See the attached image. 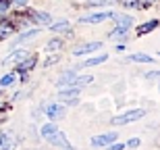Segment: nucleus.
<instances>
[{
  "mask_svg": "<svg viewBox=\"0 0 160 150\" xmlns=\"http://www.w3.org/2000/svg\"><path fill=\"white\" fill-rule=\"evenodd\" d=\"M146 115L143 108H137V111H129V113L121 115V117H114L112 119V125H127V123H133V121H139Z\"/></svg>",
  "mask_w": 160,
  "mask_h": 150,
  "instance_id": "1",
  "label": "nucleus"
},
{
  "mask_svg": "<svg viewBox=\"0 0 160 150\" xmlns=\"http://www.w3.org/2000/svg\"><path fill=\"white\" fill-rule=\"evenodd\" d=\"M106 19H114V13L110 11H102V13H94V15H88V17H81L79 21L81 23H102Z\"/></svg>",
  "mask_w": 160,
  "mask_h": 150,
  "instance_id": "2",
  "label": "nucleus"
},
{
  "mask_svg": "<svg viewBox=\"0 0 160 150\" xmlns=\"http://www.w3.org/2000/svg\"><path fill=\"white\" fill-rule=\"evenodd\" d=\"M65 115H67V108L62 106V104H56V102H52V104H48V106H46V117H50L52 121L62 119Z\"/></svg>",
  "mask_w": 160,
  "mask_h": 150,
  "instance_id": "3",
  "label": "nucleus"
},
{
  "mask_svg": "<svg viewBox=\"0 0 160 150\" xmlns=\"http://www.w3.org/2000/svg\"><path fill=\"white\" fill-rule=\"evenodd\" d=\"M27 56H29L27 50H15V52H11L4 60H2V65H21Z\"/></svg>",
  "mask_w": 160,
  "mask_h": 150,
  "instance_id": "4",
  "label": "nucleus"
},
{
  "mask_svg": "<svg viewBox=\"0 0 160 150\" xmlns=\"http://www.w3.org/2000/svg\"><path fill=\"white\" fill-rule=\"evenodd\" d=\"M100 48H102L100 42H88V44L77 46V48L73 50V54H75V56H83V54H89V52H94V50H100Z\"/></svg>",
  "mask_w": 160,
  "mask_h": 150,
  "instance_id": "5",
  "label": "nucleus"
},
{
  "mask_svg": "<svg viewBox=\"0 0 160 150\" xmlns=\"http://www.w3.org/2000/svg\"><path fill=\"white\" fill-rule=\"evenodd\" d=\"M48 142H50V144H54V146H60V148H65V150H69V148H71L69 140L65 138V133H62V132H54L52 136L48 138Z\"/></svg>",
  "mask_w": 160,
  "mask_h": 150,
  "instance_id": "6",
  "label": "nucleus"
},
{
  "mask_svg": "<svg viewBox=\"0 0 160 150\" xmlns=\"http://www.w3.org/2000/svg\"><path fill=\"white\" fill-rule=\"evenodd\" d=\"M114 140H117V133H100V136L92 138V144L94 146H110Z\"/></svg>",
  "mask_w": 160,
  "mask_h": 150,
  "instance_id": "7",
  "label": "nucleus"
},
{
  "mask_svg": "<svg viewBox=\"0 0 160 150\" xmlns=\"http://www.w3.org/2000/svg\"><path fill=\"white\" fill-rule=\"evenodd\" d=\"M75 79H77V73L75 71H65L62 75L58 77V88H67V85H73L75 84Z\"/></svg>",
  "mask_w": 160,
  "mask_h": 150,
  "instance_id": "8",
  "label": "nucleus"
},
{
  "mask_svg": "<svg viewBox=\"0 0 160 150\" xmlns=\"http://www.w3.org/2000/svg\"><path fill=\"white\" fill-rule=\"evenodd\" d=\"M17 79H19V73H17V71H12V73H6L4 77L0 79V88H11V85L15 84Z\"/></svg>",
  "mask_w": 160,
  "mask_h": 150,
  "instance_id": "9",
  "label": "nucleus"
},
{
  "mask_svg": "<svg viewBox=\"0 0 160 150\" xmlns=\"http://www.w3.org/2000/svg\"><path fill=\"white\" fill-rule=\"evenodd\" d=\"M114 19H117V27H121V29H129L133 25V19L127 15H114Z\"/></svg>",
  "mask_w": 160,
  "mask_h": 150,
  "instance_id": "10",
  "label": "nucleus"
},
{
  "mask_svg": "<svg viewBox=\"0 0 160 150\" xmlns=\"http://www.w3.org/2000/svg\"><path fill=\"white\" fill-rule=\"evenodd\" d=\"M12 136L11 133H0V150H12Z\"/></svg>",
  "mask_w": 160,
  "mask_h": 150,
  "instance_id": "11",
  "label": "nucleus"
},
{
  "mask_svg": "<svg viewBox=\"0 0 160 150\" xmlns=\"http://www.w3.org/2000/svg\"><path fill=\"white\" fill-rule=\"evenodd\" d=\"M33 65H36V56L31 54V56H27V59H25L21 65H17V69H19L21 73H25V71H31V69H33Z\"/></svg>",
  "mask_w": 160,
  "mask_h": 150,
  "instance_id": "12",
  "label": "nucleus"
},
{
  "mask_svg": "<svg viewBox=\"0 0 160 150\" xmlns=\"http://www.w3.org/2000/svg\"><path fill=\"white\" fill-rule=\"evenodd\" d=\"M12 31H15V27H12L11 21H0V40L2 38H8Z\"/></svg>",
  "mask_w": 160,
  "mask_h": 150,
  "instance_id": "13",
  "label": "nucleus"
},
{
  "mask_svg": "<svg viewBox=\"0 0 160 150\" xmlns=\"http://www.w3.org/2000/svg\"><path fill=\"white\" fill-rule=\"evenodd\" d=\"M31 19H33L36 23H42V25H50V23H52V17H50L48 13H33Z\"/></svg>",
  "mask_w": 160,
  "mask_h": 150,
  "instance_id": "14",
  "label": "nucleus"
},
{
  "mask_svg": "<svg viewBox=\"0 0 160 150\" xmlns=\"http://www.w3.org/2000/svg\"><path fill=\"white\" fill-rule=\"evenodd\" d=\"M158 27V21H148V23H142L139 27H137V36H143V34H148V31H152V29H156Z\"/></svg>",
  "mask_w": 160,
  "mask_h": 150,
  "instance_id": "15",
  "label": "nucleus"
},
{
  "mask_svg": "<svg viewBox=\"0 0 160 150\" xmlns=\"http://www.w3.org/2000/svg\"><path fill=\"white\" fill-rule=\"evenodd\" d=\"M77 94H79V88H69V90H60L58 96L69 102V100H73V98H77Z\"/></svg>",
  "mask_w": 160,
  "mask_h": 150,
  "instance_id": "16",
  "label": "nucleus"
},
{
  "mask_svg": "<svg viewBox=\"0 0 160 150\" xmlns=\"http://www.w3.org/2000/svg\"><path fill=\"white\" fill-rule=\"evenodd\" d=\"M106 59H108L106 54H100V56H94V59L85 60V63H83V65H79V67H96V65H102Z\"/></svg>",
  "mask_w": 160,
  "mask_h": 150,
  "instance_id": "17",
  "label": "nucleus"
},
{
  "mask_svg": "<svg viewBox=\"0 0 160 150\" xmlns=\"http://www.w3.org/2000/svg\"><path fill=\"white\" fill-rule=\"evenodd\" d=\"M54 132H58V127L54 125V123H46V125L42 127V138H46V140H48Z\"/></svg>",
  "mask_w": 160,
  "mask_h": 150,
  "instance_id": "18",
  "label": "nucleus"
},
{
  "mask_svg": "<svg viewBox=\"0 0 160 150\" xmlns=\"http://www.w3.org/2000/svg\"><path fill=\"white\" fill-rule=\"evenodd\" d=\"M62 48V40H56V38H54V40H50V42L46 44V50L48 52H56V50H60Z\"/></svg>",
  "mask_w": 160,
  "mask_h": 150,
  "instance_id": "19",
  "label": "nucleus"
},
{
  "mask_svg": "<svg viewBox=\"0 0 160 150\" xmlns=\"http://www.w3.org/2000/svg\"><path fill=\"white\" fill-rule=\"evenodd\" d=\"M129 60H133V63H152V56H148V54H131Z\"/></svg>",
  "mask_w": 160,
  "mask_h": 150,
  "instance_id": "20",
  "label": "nucleus"
},
{
  "mask_svg": "<svg viewBox=\"0 0 160 150\" xmlns=\"http://www.w3.org/2000/svg\"><path fill=\"white\" fill-rule=\"evenodd\" d=\"M38 34H40V29H29V31H25L23 36H19V38H17V42H27V40H33Z\"/></svg>",
  "mask_w": 160,
  "mask_h": 150,
  "instance_id": "21",
  "label": "nucleus"
},
{
  "mask_svg": "<svg viewBox=\"0 0 160 150\" xmlns=\"http://www.w3.org/2000/svg\"><path fill=\"white\" fill-rule=\"evenodd\" d=\"M92 84V75H81V77L75 79V84H73V88H83V85Z\"/></svg>",
  "mask_w": 160,
  "mask_h": 150,
  "instance_id": "22",
  "label": "nucleus"
},
{
  "mask_svg": "<svg viewBox=\"0 0 160 150\" xmlns=\"http://www.w3.org/2000/svg\"><path fill=\"white\" fill-rule=\"evenodd\" d=\"M69 29V23L67 21H62V23H54L52 25V31H67Z\"/></svg>",
  "mask_w": 160,
  "mask_h": 150,
  "instance_id": "23",
  "label": "nucleus"
},
{
  "mask_svg": "<svg viewBox=\"0 0 160 150\" xmlns=\"http://www.w3.org/2000/svg\"><path fill=\"white\" fill-rule=\"evenodd\" d=\"M125 34H127V29H121V27H114V29L110 31V38H123Z\"/></svg>",
  "mask_w": 160,
  "mask_h": 150,
  "instance_id": "24",
  "label": "nucleus"
},
{
  "mask_svg": "<svg viewBox=\"0 0 160 150\" xmlns=\"http://www.w3.org/2000/svg\"><path fill=\"white\" fill-rule=\"evenodd\" d=\"M8 6H11V0H0V15H4L8 11Z\"/></svg>",
  "mask_w": 160,
  "mask_h": 150,
  "instance_id": "25",
  "label": "nucleus"
},
{
  "mask_svg": "<svg viewBox=\"0 0 160 150\" xmlns=\"http://www.w3.org/2000/svg\"><path fill=\"white\" fill-rule=\"evenodd\" d=\"M110 2H114V0H88L89 6H96V4H110Z\"/></svg>",
  "mask_w": 160,
  "mask_h": 150,
  "instance_id": "26",
  "label": "nucleus"
},
{
  "mask_svg": "<svg viewBox=\"0 0 160 150\" xmlns=\"http://www.w3.org/2000/svg\"><path fill=\"white\" fill-rule=\"evenodd\" d=\"M56 60H58V56L54 54V56H50V59H46V63H44V67H50V65H54Z\"/></svg>",
  "mask_w": 160,
  "mask_h": 150,
  "instance_id": "27",
  "label": "nucleus"
},
{
  "mask_svg": "<svg viewBox=\"0 0 160 150\" xmlns=\"http://www.w3.org/2000/svg\"><path fill=\"white\" fill-rule=\"evenodd\" d=\"M123 148H125V144H114V142L108 146V150H123Z\"/></svg>",
  "mask_w": 160,
  "mask_h": 150,
  "instance_id": "28",
  "label": "nucleus"
},
{
  "mask_svg": "<svg viewBox=\"0 0 160 150\" xmlns=\"http://www.w3.org/2000/svg\"><path fill=\"white\" fill-rule=\"evenodd\" d=\"M127 146H129V148H137V146H139V140H137V138L129 140V144H127Z\"/></svg>",
  "mask_w": 160,
  "mask_h": 150,
  "instance_id": "29",
  "label": "nucleus"
},
{
  "mask_svg": "<svg viewBox=\"0 0 160 150\" xmlns=\"http://www.w3.org/2000/svg\"><path fill=\"white\" fill-rule=\"evenodd\" d=\"M146 77H148V79H154V77H160V71H154V73H148V75H146Z\"/></svg>",
  "mask_w": 160,
  "mask_h": 150,
  "instance_id": "30",
  "label": "nucleus"
},
{
  "mask_svg": "<svg viewBox=\"0 0 160 150\" xmlns=\"http://www.w3.org/2000/svg\"><path fill=\"white\" fill-rule=\"evenodd\" d=\"M12 4H17V6H25V4H27V0H12Z\"/></svg>",
  "mask_w": 160,
  "mask_h": 150,
  "instance_id": "31",
  "label": "nucleus"
},
{
  "mask_svg": "<svg viewBox=\"0 0 160 150\" xmlns=\"http://www.w3.org/2000/svg\"><path fill=\"white\" fill-rule=\"evenodd\" d=\"M148 2H154V0H148Z\"/></svg>",
  "mask_w": 160,
  "mask_h": 150,
  "instance_id": "32",
  "label": "nucleus"
},
{
  "mask_svg": "<svg viewBox=\"0 0 160 150\" xmlns=\"http://www.w3.org/2000/svg\"><path fill=\"white\" fill-rule=\"evenodd\" d=\"M69 150H73V148H69Z\"/></svg>",
  "mask_w": 160,
  "mask_h": 150,
  "instance_id": "33",
  "label": "nucleus"
}]
</instances>
